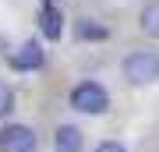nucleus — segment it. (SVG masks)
Masks as SVG:
<instances>
[{
    "label": "nucleus",
    "mask_w": 159,
    "mask_h": 152,
    "mask_svg": "<svg viewBox=\"0 0 159 152\" xmlns=\"http://www.w3.org/2000/svg\"><path fill=\"white\" fill-rule=\"evenodd\" d=\"M124 78L127 85L142 89V85L159 81V53L156 50H134L124 57Z\"/></svg>",
    "instance_id": "1"
},
{
    "label": "nucleus",
    "mask_w": 159,
    "mask_h": 152,
    "mask_svg": "<svg viewBox=\"0 0 159 152\" xmlns=\"http://www.w3.org/2000/svg\"><path fill=\"white\" fill-rule=\"evenodd\" d=\"M71 106L78 110V113H106L110 110V92L102 89L99 81H81V85H74V92H71Z\"/></svg>",
    "instance_id": "2"
},
{
    "label": "nucleus",
    "mask_w": 159,
    "mask_h": 152,
    "mask_svg": "<svg viewBox=\"0 0 159 152\" xmlns=\"http://www.w3.org/2000/svg\"><path fill=\"white\" fill-rule=\"evenodd\" d=\"M0 152H35V131L29 124L0 127Z\"/></svg>",
    "instance_id": "3"
},
{
    "label": "nucleus",
    "mask_w": 159,
    "mask_h": 152,
    "mask_svg": "<svg viewBox=\"0 0 159 152\" xmlns=\"http://www.w3.org/2000/svg\"><path fill=\"white\" fill-rule=\"evenodd\" d=\"M7 60H11L14 71H39L43 67V50H39V43H25V46H18Z\"/></svg>",
    "instance_id": "4"
},
{
    "label": "nucleus",
    "mask_w": 159,
    "mask_h": 152,
    "mask_svg": "<svg viewBox=\"0 0 159 152\" xmlns=\"http://www.w3.org/2000/svg\"><path fill=\"white\" fill-rule=\"evenodd\" d=\"M53 149L57 152H81V131L74 124H60L53 135Z\"/></svg>",
    "instance_id": "5"
},
{
    "label": "nucleus",
    "mask_w": 159,
    "mask_h": 152,
    "mask_svg": "<svg viewBox=\"0 0 159 152\" xmlns=\"http://www.w3.org/2000/svg\"><path fill=\"white\" fill-rule=\"evenodd\" d=\"M138 25H142V32L148 35V39H159V0H148V4L142 7Z\"/></svg>",
    "instance_id": "6"
},
{
    "label": "nucleus",
    "mask_w": 159,
    "mask_h": 152,
    "mask_svg": "<svg viewBox=\"0 0 159 152\" xmlns=\"http://www.w3.org/2000/svg\"><path fill=\"white\" fill-rule=\"evenodd\" d=\"M74 35H78V39H106L110 35V28L106 25H99V21H92V18H78V21H74Z\"/></svg>",
    "instance_id": "7"
},
{
    "label": "nucleus",
    "mask_w": 159,
    "mask_h": 152,
    "mask_svg": "<svg viewBox=\"0 0 159 152\" xmlns=\"http://www.w3.org/2000/svg\"><path fill=\"white\" fill-rule=\"evenodd\" d=\"M39 21H43V32H46V39H60V11L53 4H46L43 11H39Z\"/></svg>",
    "instance_id": "8"
},
{
    "label": "nucleus",
    "mask_w": 159,
    "mask_h": 152,
    "mask_svg": "<svg viewBox=\"0 0 159 152\" xmlns=\"http://www.w3.org/2000/svg\"><path fill=\"white\" fill-rule=\"evenodd\" d=\"M11 110H14V92H11V85L0 81V120H4Z\"/></svg>",
    "instance_id": "9"
},
{
    "label": "nucleus",
    "mask_w": 159,
    "mask_h": 152,
    "mask_svg": "<svg viewBox=\"0 0 159 152\" xmlns=\"http://www.w3.org/2000/svg\"><path fill=\"white\" fill-rule=\"evenodd\" d=\"M96 152H127V149L120 145V141H102V145H99Z\"/></svg>",
    "instance_id": "10"
},
{
    "label": "nucleus",
    "mask_w": 159,
    "mask_h": 152,
    "mask_svg": "<svg viewBox=\"0 0 159 152\" xmlns=\"http://www.w3.org/2000/svg\"><path fill=\"white\" fill-rule=\"evenodd\" d=\"M0 46H4V39H0Z\"/></svg>",
    "instance_id": "11"
}]
</instances>
